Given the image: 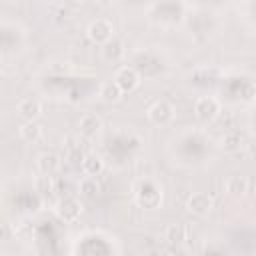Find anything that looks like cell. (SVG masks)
Listing matches in <instances>:
<instances>
[{"label": "cell", "instance_id": "obj_1", "mask_svg": "<svg viewBox=\"0 0 256 256\" xmlns=\"http://www.w3.org/2000/svg\"><path fill=\"white\" fill-rule=\"evenodd\" d=\"M220 114V102L214 96H200L194 102V116L198 122L208 124L212 120H216V116Z\"/></svg>", "mask_w": 256, "mask_h": 256}, {"label": "cell", "instance_id": "obj_2", "mask_svg": "<svg viewBox=\"0 0 256 256\" xmlns=\"http://www.w3.org/2000/svg\"><path fill=\"white\" fill-rule=\"evenodd\" d=\"M86 36L90 38V42L102 46V44H106L110 38H114V26H112V22L106 20V18H96V20H92V22L88 24Z\"/></svg>", "mask_w": 256, "mask_h": 256}, {"label": "cell", "instance_id": "obj_3", "mask_svg": "<svg viewBox=\"0 0 256 256\" xmlns=\"http://www.w3.org/2000/svg\"><path fill=\"white\" fill-rule=\"evenodd\" d=\"M146 116L154 126H168L174 120V106L168 100H156L148 108Z\"/></svg>", "mask_w": 256, "mask_h": 256}, {"label": "cell", "instance_id": "obj_4", "mask_svg": "<svg viewBox=\"0 0 256 256\" xmlns=\"http://www.w3.org/2000/svg\"><path fill=\"white\" fill-rule=\"evenodd\" d=\"M56 216L62 220V222H76L82 214V204L78 198L74 196H62L58 202H56Z\"/></svg>", "mask_w": 256, "mask_h": 256}, {"label": "cell", "instance_id": "obj_5", "mask_svg": "<svg viewBox=\"0 0 256 256\" xmlns=\"http://www.w3.org/2000/svg\"><path fill=\"white\" fill-rule=\"evenodd\" d=\"M140 82H142V78H140L138 70L132 68V66H122L114 74V84L122 90V94L124 92H134L140 86Z\"/></svg>", "mask_w": 256, "mask_h": 256}, {"label": "cell", "instance_id": "obj_6", "mask_svg": "<svg viewBox=\"0 0 256 256\" xmlns=\"http://www.w3.org/2000/svg\"><path fill=\"white\" fill-rule=\"evenodd\" d=\"M124 54H126V48H124V42L120 40V38H110L106 44H102V48H100V56H102V60L104 62H110V64H114V62H120L122 58H124Z\"/></svg>", "mask_w": 256, "mask_h": 256}, {"label": "cell", "instance_id": "obj_7", "mask_svg": "<svg viewBox=\"0 0 256 256\" xmlns=\"http://www.w3.org/2000/svg\"><path fill=\"white\" fill-rule=\"evenodd\" d=\"M36 166H38L42 176H50L52 178L62 168V160H60V156L56 152H42L38 156V160H36Z\"/></svg>", "mask_w": 256, "mask_h": 256}, {"label": "cell", "instance_id": "obj_8", "mask_svg": "<svg viewBox=\"0 0 256 256\" xmlns=\"http://www.w3.org/2000/svg\"><path fill=\"white\" fill-rule=\"evenodd\" d=\"M212 204L214 202L206 192H194V194H190V198L186 202V208L196 216H206L212 210Z\"/></svg>", "mask_w": 256, "mask_h": 256}, {"label": "cell", "instance_id": "obj_9", "mask_svg": "<svg viewBox=\"0 0 256 256\" xmlns=\"http://www.w3.org/2000/svg\"><path fill=\"white\" fill-rule=\"evenodd\" d=\"M102 126H104V124H102V118H100L98 114H94V112H86V114L78 120V128H80V132H82L84 136H88V138L100 134Z\"/></svg>", "mask_w": 256, "mask_h": 256}, {"label": "cell", "instance_id": "obj_10", "mask_svg": "<svg viewBox=\"0 0 256 256\" xmlns=\"http://www.w3.org/2000/svg\"><path fill=\"white\" fill-rule=\"evenodd\" d=\"M244 146H246V136H244L240 130H230V132H226V134L220 138V148H222L224 152L234 154V152L242 150Z\"/></svg>", "mask_w": 256, "mask_h": 256}, {"label": "cell", "instance_id": "obj_11", "mask_svg": "<svg viewBox=\"0 0 256 256\" xmlns=\"http://www.w3.org/2000/svg\"><path fill=\"white\" fill-rule=\"evenodd\" d=\"M18 114L26 120V122H34L40 114H42V104L36 98H22L18 102Z\"/></svg>", "mask_w": 256, "mask_h": 256}, {"label": "cell", "instance_id": "obj_12", "mask_svg": "<svg viewBox=\"0 0 256 256\" xmlns=\"http://www.w3.org/2000/svg\"><path fill=\"white\" fill-rule=\"evenodd\" d=\"M80 170L84 172V176H92L96 178L102 170H104V160L98 156V154H86L80 158Z\"/></svg>", "mask_w": 256, "mask_h": 256}, {"label": "cell", "instance_id": "obj_13", "mask_svg": "<svg viewBox=\"0 0 256 256\" xmlns=\"http://www.w3.org/2000/svg\"><path fill=\"white\" fill-rule=\"evenodd\" d=\"M18 132H20V138H22L24 142H30V144H36V142L42 138V126H40L36 120H34V122H24V124H20Z\"/></svg>", "mask_w": 256, "mask_h": 256}, {"label": "cell", "instance_id": "obj_14", "mask_svg": "<svg viewBox=\"0 0 256 256\" xmlns=\"http://www.w3.org/2000/svg\"><path fill=\"white\" fill-rule=\"evenodd\" d=\"M224 186H226V192H228L230 196H244V194L248 192L250 182H248L246 176H230Z\"/></svg>", "mask_w": 256, "mask_h": 256}, {"label": "cell", "instance_id": "obj_15", "mask_svg": "<svg viewBox=\"0 0 256 256\" xmlns=\"http://www.w3.org/2000/svg\"><path fill=\"white\" fill-rule=\"evenodd\" d=\"M164 240L168 244H172V246L182 244L186 240V228L182 224H176V222L174 224H168L166 230H164Z\"/></svg>", "mask_w": 256, "mask_h": 256}, {"label": "cell", "instance_id": "obj_16", "mask_svg": "<svg viewBox=\"0 0 256 256\" xmlns=\"http://www.w3.org/2000/svg\"><path fill=\"white\" fill-rule=\"evenodd\" d=\"M78 192L84 196V198H96L100 194V184L96 178L92 176H84L80 182H78Z\"/></svg>", "mask_w": 256, "mask_h": 256}, {"label": "cell", "instance_id": "obj_17", "mask_svg": "<svg viewBox=\"0 0 256 256\" xmlns=\"http://www.w3.org/2000/svg\"><path fill=\"white\" fill-rule=\"evenodd\" d=\"M98 96H100L104 102H118V100L122 98V90L114 84V80H108V82H104V84L100 86Z\"/></svg>", "mask_w": 256, "mask_h": 256}, {"label": "cell", "instance_id": "obj_18", "mask_svg": "<svg viewBox=\"0 0 256 256\" xmlns=\"http://www.w3.org/2000/svg\"><path fill=\"white\" fill-rule=\"evenodd\" d=\"M34 256H50V254H48V252H36Z\"/></svg>", "mask_w": 256, "mask_h": 256}]
</instances>
